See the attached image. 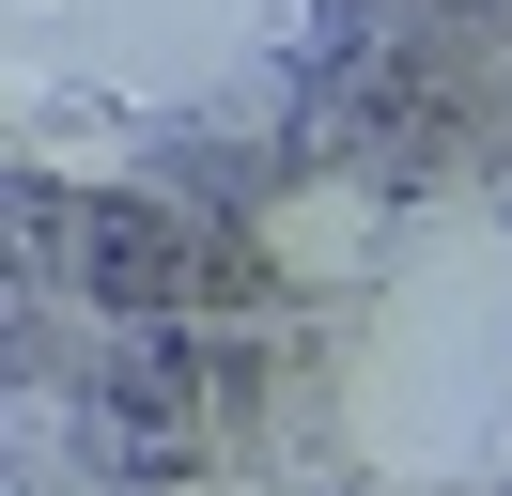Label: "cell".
Returning <instances> with one entry per match:
<instances>
[{"label": "cell", "instance_id": "cell-1", "mask_svg": "<svg viewBox=\"0 0 512 496\" xmlns=\"http://www.w3.org/2000/svg\"><path fill=\"white\" fill-rule=\"evenodd\" d=\"M264 248H280V279H373V202H357V186H295L280 217H264Z\"/></svg>", "mask_w": 512, "mask_h": 496}]
</instances>
